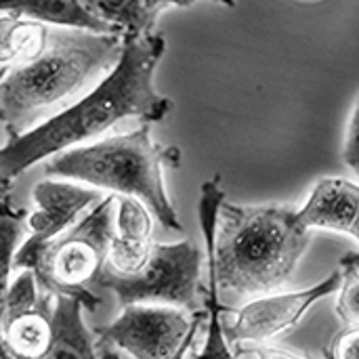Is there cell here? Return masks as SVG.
Masks as SVG:
<instances>
[{
  "label": "cell",
  "mask_w": 359,
  "mask_h": 359,
  "mask_svg": "<svg viewBox=\"0 0 359 359\" xmlns=\"http://www.w3.org/2000/svg\"><path fill=\"white\" fill-rule=\"evenodd\" d=\"M124 36L50 29L46 48L2 74L0 120L8 141L23 137L78 103L103 82L122 57Z\"/></svg>",
  "instance_id": "3957f363"
},
{
  "label": "cell",
  "mask_w": 359,
  "mask_h": 359,
  "mask_svg": "<svg viewBox=\"0 0 359 359\" xmlns=\"http://www.w3.org/2000/svg\"><path fill=\"white\" fill-rule=\"evenodd\" d=\"M343 158L347 162L349 168H353V172L359 177V97L351 116V124L347 130V141H345V149H343Z\"/></svg>",
  "instance_id": "44dd1931"
},
{
  "label": "cell",
  "mask_w": 359,
  "mask_h": 359,
  "mask_svg": "<svg viewBox=\"0 0 359 359\" xmlns=\"http://www.w3.org/2000/svg\"><path fill=\"white\" fill-rule=\"evenodd\" d=\"M116 196H105L80 223L50 242H34L27 238L15 255L13 269H32L44 292L78 299L88 311H95L101 301L88 286H95L109 257L116 236Z\"/></svg>",
  "instance_id": "5b68a950"
},
{
  "label": "cell",
  "mask_w": 359,
  "mask_h": 359,
  "mask_svg": "<svg viewBox=\"0 0 359 359\" xmlns=\"http://www.w3.org/2000/svg\"><path fill=\"white\" fill-rule=\"evenodd\" d=\"M101 21L118 27L124 36H147L158 19L141 0H82Z\"/></svg>",
  "instance_id": "2e32d148"
},
{
  "label": "cell",
  "mask_w": 359,
  "mask_h": 359,
  "mask_svg": "<svg viewBox=\"0 0 359 359\" xmlns=\"http://www.w3.org/2000/svg\"><path fill=\"white\" fill-rule=\"evenodd\" d=\"M50 27L32 19H2V74L36 59L48 42Z\"/></svg>",
  "instance_id": "9a60e30c"
},
{
  "label": "cell",
  "mask_w": 359,
  "mask_h": 359,
  "mask_svg": "<svg viewBox=\"0 0 359 359\" xmlns=\"http://www.w3.org/2000/svg\"><path fill=\"white\" fill-rule=\"evenodd\" d=\"M200 225L210 278L223 299L267 294L284 286L309 244V229L288 206L225 202L219 177L200 194Z\"/></svg>",
  "instance_id": "6da1fadb"
},
{
  "label": "cell",
  "mask_w": 359,
  "mask_h": 359,
  "mask_svg": "<svg viewBox=\"0 0 359 359\" xmlns=\"http://www.w3.org/2000/svg\"><path fill=\"white\" fill-rule=\"evenodd\" d=\"M215 2H221L225 6H236V0H215Z\"/></svg>",
  "instance_id": "f1b7e54d"
},
{
  "label": "cell",
  "mask_w": 359,
  "mask_h": 359,
  "mask_svg": "<svg viewBox=\"0 0 359 359\" xmlns=\"http://www.w3.org/2000/svg\"><path fill=\"white\" fill-rule=\"evenodd\" d=\"M332 359H359V326L339 334L332 345Z\"/></svg>",
  "instance_id": "7402d4cb"
},
{
  "label": "cell",
  "mask_w": 359,
  "mask_h": 359,
  "mask_svg": "<svg viewBox=\"0 0 359 359\" xmlns=\"http://www.w3.org/2000/svg\"><path fill=\"white\" fill-rule=\"evenodd\" d=\"M50 294L44 303L11 322L2 324V353L21 359H44L53 339Z\"/></svg>",
  "instance_id": "5bb4252c"
},
{
  "label": "cell",
  "mask_w": 359,
  "mask_h": 359,
  "mask_svg": "<svg viewBox=\"0 0 359 359\" xmlns=\"http://www.w3.org/2000/svg\"><path fill=\"white\" fill-rule=\"evenodd\" d=\"M202 320H204V313H196L194 316V326H191V330H189V334H187V339H185V343H183V347L179 349V353L175 355L172 359H183L185 358V353H187V349L191 347V343H194V339H196V332L200 330V326H202Z\"/></svg>",
  "instance_id": "d4e9b609"
},
{
  "label": "cell",
  "mask_w": 359,
  "mask_h": 359,
  "mask_svg": "<svg viewBox=\"0 0 359 359\" xmlns=\"http://www.w3.org/2000/svg\"><path fill=\"white\" fill-rule=\"evenodd\" d=\"M103 200L99 189L80 187L67 181H40L34 187L36 212L27 219L29 240L50 242L67 231L78 215Z\"/></svg>",
  "instance_id": "9c48e42d"
},
{
  "label": "cell",
  "mask_w": 359,
  "mask_h": 359,
  "mask_svg": "<svg viewBox=\"0 0 359 359\" xmlns=\"http://www.w3.org/2000/svg\"><path fill=\"white\" fill-rule=\"evenodd\" d=\"M166 166H181V149L154 143L149 124H141L133 133L59 154L44 166V172L137 198L166 229L183 231L179 215L166 194Z\"/></svg>",
  "instance_id": "277c9868"
},
{
  "label": "cell",
  "mask_w": 359,
  "mask_h": 359,
  "mask_svg": "<svg viewBox=\"0 0 359 359\" xmlns=\"http://www.w3.org/2000/svg\"><path fill=\"white\" fill-rule=\"evenodd\" d=\"M101 359H120V358H118V353H116V351H105Z\"/></svg>",
  "instance_id": "83f0119b"
},
{
  "label": "cell",
  "mask_w": 359,
  "mask_h": 359,
  "mask_svg": "<svg viewBox=\"0 0 359 359\" xmlns=\"http://www.w3.org/2000/svg\"><path fill=\"white\" fill-rule=\"evenodd\" d=\"M151 13H156V15H160V11L162 8H166V6H191L194 2H198V0H141Z\"/></svg>",
  "instance_id": "cb8c5ba5"
},
{
  "label": "cell",
  "mask_w": 359,
  "mask_h": 359,
  "mask_svg": "<svg viewBox=\"0 0 359 359\" xmlns=\"http://www.w3.org/2000/svg\"><path fill=\"white\" fill-rule=\"evenodd\" d=\"M46 297L48 292L40 288L36 273L32 269H21V273L2 290V324L38 309Z\"/></svg>",
  "instance_id": "e0dca14e"
},
{
  "label": "cell",
  "mask_w": 359,
  "mask_h": 359,
  "mask_svg": "<svg viewBox=\"0 0 359 359\" xmlns=\"http://www.w3.org/2000/svg\"><path fill=\"white\" fill-rule=\"evenodd\" d=\"M204 252L185 240L179 244H154L147 263L135 273L101 269L95 286L111 290L122 307L170 305L198 313V290Z\"/></svg>",
  "instance_id": "8992f818"
},
{
  "label": "cell",
  "mask_w": 359,
  "mask_h": 359,
  "mask_svg": "<svg viewBox=\"0 0 359 359\" xmlns=\"http://www.w3.org/2000/svg\"><path fill=\"white\" fill-rule=\"evenodd\" d=\"M29 231L25 223V212L11 208L8 202V185L4 183L2 191V208H0V244H2V290L8 286V273L13 269L15 261V248L21 240V236Z\"/></svg>",
  "instance_id": "ac0fdd59"
},
{
  "label": "cell",
  "mask_w": 359,
  "mask_h": 359,
  "mask_svg": "<svg viewBox=\"0 0 359 359\" xmlns=\"http://www.w3.org/2000/svg\"><path fill=\"white\" fill-rule=\"evenodd\" d=\"M343 286L337 303L341 320L349 326H359V267H343Z\"/></svg>",
  "instance_id": "ffe728a7"
},
{
  "label": "cell",
  "mask_w": 359,
  "mask_h": 359,
  "mask_svg": "<svg viewBox=\"0 0 359 359\" xmlns=\"http://www.w3.org/2000/svg\"><path fill=\"white\" fill-rule=\"evenodd\" d=\"M355 240L359 242V212H358V219H355V223H353V227H351V231H349Z\"/></svg>",
  "instance_id": "4316f807"
},
{
  "label": "cell",
  "mask_w": 359,
  "mask_h": 359,
  "mask_svg": "<svg viewBox=\"0 0 359 359\" xmlns=\"http://www.w3.org/2000/svg\"><path fill=\"white\" fill-rule=\"evenodd\" d=\"M164 50L166 40L160 34L124 36L122 57L103 82L59 116L2 147V181H13L46 156L95 139L122 120L137 118L143 124L164 120L172 101L154 88Z\"/></svg>",
  "instance_id": "7a4b0ae2"
},
{
  "label": "cell",
  "mask_w": 359,
  "mask_h": 359,
  "mask_svg": "<svg viewBox=\"0 0 359 359\" xmlns=\"http://www.w3.org/2000/svg\"><path fill=\"white\" fill-rule=\"evenodd\" d=\"M151 217L147 206L130 196L116 202V236L111 240L107 267L118 273L139 271L151 255Z\"/></svg>",
  "instance_id": "30bf717a"
},
{
  "label": "cell",
  "mask_w": 359,
  "mask_h": 359,
  "mask_svg": "<svg viewBox=\"0 0 359 359\" xmlns=\"http://www.w3.org/2000/svg\"><path fill=\"white\" fill-rule=\"evenodd\" d=\"M341 265L343 267H359V255H347L341 259Z\"/></svg>",
  "instance_id": "484cf974"
},
{
  "label": "cell",
  "mask_w": 359,
  "mask_h": 359,
  "mask_svg": "<svg viewBox=\"0 0 359 359\" xmlns=\"http://www.w3.org/2000/svg\"><path fill=\"white\" fill-rule=\"evenodd\" d=\"M82 303L57 297L53 311V339L44 359H97L93 334L82 320Z\"/></svg>",
  "instance_id": "4fadbf2b"
},
{
  "label": "cell",
  "mask_w": 359,
  "mask_h": 359,
  "mask_svg": "<svg viewBox=\"0 0 359 359\" xmlns=\"http://www.w3.org/2000/svg\"><path fill=\"white\" fill-rule=\"evenodd\" d=\"M341 286H343V271H334L330 278H326L322 284L313 288L252 301L238 311L236 322L225 330V337L233 343L273 339L297 326L313 303L341 290Z\"/></svg>",
  "instance_id": "ba28073f"
},
{
  "label": "cell",
  "mask_w": 359,
  "mask_h": 359,
  "mask_svg": "<svg viewBox=\"0 0 359 359\" xmlns=\"http://www.w3.org/2000/svg\"><path fill=\"white\" fill-rule=\"evenodd\" d=\"M194 320L170 305H128L122 316L95 330L103 343H111L135 359H172L183 347Z\"/></svg>",
  "instance_id": "52a82bcc"
},
{
  "label": "cell",
  "mask_w": 359,
  "mask_h": 359,
  "mask_svg": "<svg viewBox=\"0 0 359 359\" xmlns=\"http://www.w3.org/2000/svg\"><path fill=\"white\" fill-rule=\"evenodd\" d=\"M359 212V185L347 179H322L307 204L299 210V219L307 229L351 231Z\"/></svg>",
  "instance_id": "8fae6325"
},
{
  "label": "cell",
  "mask_w": 359,
  "mask_h": 359,
  "mask_svg": "<svg viewBox=\"0 0 359 359\" xmlns=\"http://www.w3.org/2000/svg\"><path fill=\"white\" fill-rule=\"evenodd\" d=\"M250 353H255L257 359H309L305 355H294V353L280 351V349H269V347H255V349H250Z\"/></svg>",
  "instance_id": "603a6c76"
},
{
  "label": "cell",
  "mask_w": 359,
  "mask_h": 359,
  "mask_svg": "<svg viewBox=\"0 0 359 359\" xmlns=\"http://www.w3.org/2000/svg\"><path fill=\"white\" fill-rule=\"evenodd\" d=\"M219 286L217 282L210 278V286H208V334H206V343L202 347V351L191 359H236L231 355L227 341H225V330L221 324V305H219Z\"/></svg>",
  "instance_id": "d6986e66"
},
{
  "label": "cell",
  "mask_w": 359,
  "mask_h": 359,
  "mask_svg": "<svg viewBox=\"0 0 359 359\" xmlns=\"http://www.w3.org/2000/svg\"><path fill=\"white\" fill-rule=\"evenodd\" d=\"M2 19H32L69 29H86L95 34H118V27L95 17L82 0H0Z\"/></svg>",
  "instance_id": "7c38bea8"
}]
</instances>
